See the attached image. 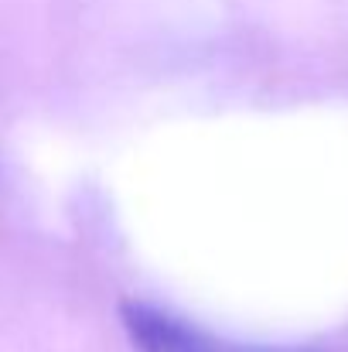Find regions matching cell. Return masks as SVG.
Masks as SVG:
<instances>
[{"mask_svg":"<svg viewBox=\"0 0 348 352\" xmlns=\"http://www.w3.org/2000/svg\"><path fill=\"white\" fill-rule=\"evenodd\" d=\"M119 329L133 352H311V349H263L242 346L222 336L198 329L195 322L157 308L150 301H123L119 305Z\"/></svg>","mask_w":348,"mask_h":352,"instance_id":"obj_1","label":"cell"}]
</instances>
